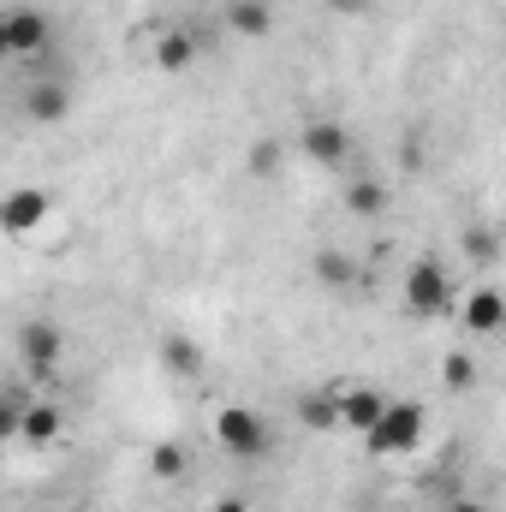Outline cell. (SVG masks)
I'll list each match as a JSON object with an SVG mask.
<instances>
[{
	"mask_svg": "<svg viewBox=\"0 0 506 512\" xmlns=\"http://www.w3.org/2000/svg\"><path fill=\"white\" fill-rule=\"evenodd\" d=\"M405 310L411 316H423V322H435V316H453V274H447V262L441 256H417L411 268H405Z\"/></svg>",
	"mask_w": 506,
	"mask_h": 512,
	"instance_id": "cell-1",
	"label": "cell"
},
{
	"mask_svg": "<svg viewBox=\"0 0 506 512\" xmlns=\"http://www.w3.org/2000/svg\"><path fill=\"white\" fill-rule=\"evenodd\" d=\"M417 441H423V405H417V399H387V411L364 429V447H370L376 459H399V453H411Z\"/></svg>",
	"mask_w": 506,
	"mask_h": 512,
	"instance_id": "cell-2",
	"label": "cell"
},
{
	"mask_svg": "<svg viewBox=\"0 0 506 512\" xmlns=\"http://www.w3.org/2000/svg\"><path fill=\"white\" fill-rule=\"evenodd\" d=\"M215 441H221L233 459H262V453L274 447V429H268V417L251 411V405H221V411H215Z\"/></svg>",
	"mask_w": 506,
	"mask_h": 512,
	"instance_id": "cell-3",
	"label": "cell"
},
{
	"mask_svg": "<svg viewBox=\"0 0 506 512\" xmlns=\"http://www.w3.org/2000/svg\"><path fill=\"white\" fill-rule=\"evenodd\" d=\"M0 30H6V54L12 60H42L48 54V12H36V6H12V12H0Z\"/></svg>",
	"mask_w": 506,
	"mask_h": 512,
	"instance_id": "cell-4",
	"label": "cell"
},
{
	"mask_svg": "<svg viewBox=\"0 0 506 512\" xmlns=\"http://www.w3.org/2000/svg\"><path fill=\"white\" fill-rule=\"evenodd\" d=\"M48 209H54V197H48L42 185H18V191L0 197V233H6V239H30V233L48 221Z\"/></svg>",
	"mask_w": 506,
	"mask_h": 512,
	"instance_id": "cell-5",
	"label": "cell"
},
{
	"mask_svg": "<svg viewBox=\"0 0 506 512\" xmlns=\"http://www.w3.org/2000/svg\"><path fill=\"white\" fill-rule=\"evenodd\" d=\"M60 352H66V334H60V322H48V316H30V322L18 328V358H24L30 370H54V364H60Z\"/></svg>",
	"mask_w": 506,
	"mask_h": 512,
	"instance_id": "cell-6",
	"label": "cell"
},
{
	"mask_svg": "<svg viewBox=\"0 0 506 512\" xmlns=\"http://www.w3.org/2000/svg\"><path fill=\"white\" fill-rule=\"evenodd\" d=\"M298 143H304V155H310L316 167H346V161H352V131L340 126V120H310Z\"/></svg>",
	"mask_w": 506,
	"mask_h": 512,
	"instance_id": "cell-7",
	"label": "cell"
},
{
	"mask_svg": "<svg viewBox=\"0 0 506 512\" xmlns=\"http://www.w3.org/2000/svg\"><path fill=\"white\" fill-rule=\"evenodd\" d=\"M24 114H30L36 126H60V120L72 114V84H66V78H36V84L24 90Z\"/></svg>",
	"mask_w": 506,
	"mask_h": 512,
	"instance_id": "cell-8",
	"label": "cell"
},
{
	"mask_svg": "<svg viewBox=\"0 0 506 512\" xmlns=\"http://www.w3.org/2000/svg\"><path fill=\"white\" fill-rule=\"evenodd\" d=\"M459 322H465L477 340H495V334L506 328V298L495 292V286H477V292L459 304Z\"/></svg>",
	"mask_w": 506,
	"mask_h": 512,
	"instance_id": "cell-9",
	"label": "cell"
},
{
	"mask_svg": "<svg viewBox=\"0 0 506 512\" xmlns=\"http://www.w3.org/2000/svg\"><path fill=\"white\" fill-rule=\"evenodd\" d=\"M334 411H340V429H370L381 411H387V393L376 387H334Z\"/></svg>",
	"mask_w": 506,
	"mask_h": 512,
	"instance_id": "cell-10",
	"label": "cell"
},
{
	"mask_svg": "<svg viewBox=\"0 0 506 512\" xmlns=\"http://www.w3.org/2000/svg\"><path fill=\"white\" fill-rule=\"evenodd\" d=\"M60 429H66L60 405H48V399L18 405V441H24V447H54V441H60Z\"/></svg>",
	"mask_w": 506,
	"mask_h": 512,
	"instance_id": "cell-11",
	"label": "cell"
},
{
	"mask_svg": "<svg viewBox=\"0 0 506 512\" xmlns=\"http://www.w3.org/2000/svg\"><path fill=\"white\" fill-rule=\"evenodd\" d=\"M310 274L328 286V292H352L358 280H364V268H358V256L346 251H316V262H310Z\"/></svg>",
	"mask_w": 506,
	"mask_h": 512,
	"instance_id": "cell-12",
	"label": "cell"
},
{
	"mask_svg": "<svg viewBox=\"0 0 506 512\" xmlns=\"http://www.w3.org/2000/svg\"><path fill=\"white\" fill-rule=\"evenodd\" d=\"M161 364H167L173 376H185V382H197V376L209 370V358H203V346H197L191 334H167V340H161Z\"/></svg>",
	"mask_w": 506,
	"mask_h": 512,
	"instance_id": "cell-13",
	"label": "cell"
},
{
	"mask_svg": "<svg viewBox=\"0 0 506 512\" xmlns=\"http://www.w3.org/2000/svg\"><path fill=\"white\" fill-rule=\"evenodd\" d=\"M155 66H161V72H191V66H197V36H191V30H167V36L155 42Z\"/></svg>",
	"mask_w": 506,
	"mask_h": 512,
	"instance_id": "cell-14",
	"label": "cell"
},
{
	"mask_svg": "<svg viewBox=\"0 0 506 512\" xmlns=\"http://www.w3.org/2000/svg\"><path fill=\"white\" fill-rule=\"evenodd\" d=\"M227 30H239V36H268V30H274V6H268V0H227Z\"/></svg>",
	"mask_w": 506,
	"mask_h": 512,
	"instance_id": "cell-15",
	"label": "cell"
},
{
	"mask_svg": "<svg viewBox=\"0 0 506 512\" xmlns=\"http://www.w3.org/2000/svg\"><path fill=\"white\" fill-rule=\"evenodd\" d=\"M346 209H352L358 221H376V215H387V185H381V179H358V185L346 191Z\"/></svg>",
	"mask_w": 506,
	"mask_h": 512,
	"instance_id": "cell-16",
	"label": "cell"
},
{
	"mask_svg": "<svg viewBox=\"0 0 506 512\" xmlns=\"http://www.w3.org/2000/svg\"><path fill=\"white\" fill-rule=\"evenodd\" d=\"M191 471V459H185V447H173V441H161V447H149V477L155 483H179Z\"/></svg>",
	"mask_w": 506,
	"mask_h": 512,
	"instance_id": "cell-17",
	"label": "cell"
},
{
	"mask_svg": "<svg viewBox=\"0 0 506 512\" xmlns=\"http://www.w3.org/2000/svg\"><path fill=\"white\" fill-rule=\"evenodd\" d=\"M298 423H304V429H340L334 393H304V399H298Z\"/></svg>",
	"mask_w": 506,
	"mask_h": 512,
	"instance_id": "cell-18",
	"label": "cell"
},
{
	"mask_svg": "<svg viewBox=\"0 0 506 512\" xmlns=\"http://www.w3.org/2000/svg\"><path fill=\"white\" fill-rule=\"evenodd\" d=\"M459 251L471 256L477 268H495V262H501V233H495V227H471V233L459 239Z\"/></svg>",
	"mask_w": 506,
	"mask_h": 512,
	"instance_id": "cell-19",
	"label": "cell"
},
{
	"mask_svg": "<svg viewBox=\"0 0 506 512\" xmlns=\"http://www.w3.org/2000/svg\"><path fill=\"white\" fill-rule=\"evenodd\" d=\"M441 382L453 387V393H465V387H477V358H471V352H453V358L441 364Z\"/></svg>",
	"mask_w": 506,
	"mask_h": 512,
	"instance_id": "cell-20",
	"label": "cell"
},
{
	"mask_svg": "<svg viewBox=\"0 0 506 512\" xmlns=\"http://www.w3.org/2000/svg\"><path fill=\"white\" fill-rule=\"evenodd\" d=\"M245 167H251L256 179H268V173H280V143L268 137V143H251V155H245Z\"/></svg>",
	"mask_w": 506,
	"mask_h": 512,
	"instance_id": "cell-21",
	"label": "cell"
},
{
	"mask_svg": "<svg viewBox=\"0 0 506 512\" xmlns=\"http://www.w3.org/2000/svg\"><path fill=\"white\" fill-rule=\"evenodd\" d=\"M6 441H18V405L12 399H0V447Z\"/></svg>",
	"mask_w": 506,
	"mask_h": 512,
	"instance_id": "cell-22",
	"label": "cell"
},
{
	"mask_svg": "<svg viewBox=\"0 0 506 512\" xmlns=\"http://www.w3.org/2000/svg\"><path fill=\"white\" fill-rule=\"evenodd\" d=\"M209 512H251V507H245V501H215Z\"/></svg>",
	"mask_w": 506,
	"mask_h": 512,
	"instance_id": "cell-23",
	"label": "cell"
},
{
	"mask_svg": "<svg viewBox=\"0 0 506 512\" xmlns=\"http://www.w3.org/2000/svg\"><path fill=\"white\" fill-rule=\"evenodd\" d=\"M447 512H489L483 501H459V507H447Z\"/></svg>",
	"mask_w": 506,
	"mask_h": 512,
	"instance_id": "cell-24",
	"label": "cell"
},
{
	"mask_svg": "<svg viewBox=\"0 0 506 512\" xmlns=\"http://www.w3.org/2000/svg\"><path fill=\"white\" fill-rule=\"evenodd\" d=\"M6 60H12V54H6V30H0V66H6Z\"/></svg>",
	"mask_w": 506,
	"mask_h": 512,
	"instance_id": "cell-25",
	"label": "cell"
},
{
	"mask_svg": "<svg viewBox=\"0 0 506 512\" xmlns=\"http://www.w3.org/2000/svg\"><path fill=\"white\" fill-rule=\"evenodd\" d=\"M334 6H346V12H352V6H364V0H334Z\"/></svg>",
	"mask_w": 506,
	"mask_h": 512,
	"instance_id": "cell-26",
	"label": "cell"
}]
</instances>
